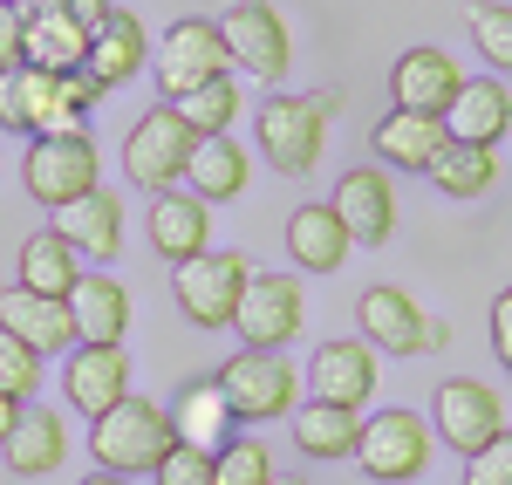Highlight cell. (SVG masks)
<instances>
[{
    "label": "cell",
    "instance_id": "obj_1",
    "mask_svg": "<svg viewBox=\"0 0 512 485\" xmlns=\"http://www.w3.org/2000/svg\"><path fill=\"white\" fill-rule=\"evenodd\" d=\"M342 110V89H308V96H267L260 103V117H253V137H260V158L287 171V178H301V171H315L321 151H328V123Z\"/></svg>",
    "mask_w": 512,
    "mask_h": 485
},
{
    "label": "cell",
    "instance_id": "obj_2",
    "mask_svg": "<svg viewBox=\"0 0 512 485\" xmlns=\"http://www.w3.org/2000/svg\"><path fill=\"white\" fill-rule=\"evenodd\" d=\"M171 445H178L171 410L151 404V397H123V404L103 410L96 431H89V458H96V472H117V479H151L164 458H171Z\"/></svg>",
    "mask_w": 512,
    "mask_h": 485
},
{
    "label": "cell",
    "instance_id": "obj_3",
    "mask_svg": "<svg viewBox=\"0 0 512 485\" xmlns=\"http://www.w3.org/2000/svg\"><path fill=\"white\" fill-rule=\"evenodd\" d=\"M212 376H219L233 424H274V417H294V404H301V369L287 363V349H239Z\"/></svg>",
    "mask_w": 512,
    "mask_h": 485
},
{
    "label": "cell",
    "instance_id": "obj_4",
    "mask_svg": "<svg viewBox=\"0 0 512 485\" xmlns=\"http://www.w3.org/2000/svg\"><path fill=\"white\" fill-rule=\"evenodd\" d=\"M192 151H198V130L178 117L171 103H158V110H144V117L130 123V137H123V178L158 199L171 185H185Z\"/></svg>",
    "mask_w": 512,
    "mask_h": 485
},
{
    "label": "cell",
    "instance_id": "obj_5",
    "mask_svg": "<svg viewBox=\"0 0 512 485\" xmlns=\"http://www.w3.org/2000/svg\"><path fill=\"white\" fill-rule=\"evenodd\" d=\"M431 451H437V431L424 410H376V417H362V445H355V465L369 472L376 485H410L431 472Z\"/></svg>",
    "mask_w": 512,
    "mask_h": 485
},
{
    "label": "cell",
    "instance_id": "obj_6",
    "mask_svg": "<svg viewBox=\"0 0 512 485\" xmlns=\"http://www.w3.org/2000/svg\"><path fill=\"white\" fill-rule=\"evenodd\" d=\"M246 281H253V260L239 246H205L198 260L171 267V294H178V308H185L192 328H233Z\"/></svg>",
    "mask_w": 512,
    "mask_h": 485
},
{
    "label": "cell",
    "instance_id": "obj_7",
    "mask_svg": "<svg viewBox=\"0 0 512 485\" xmlns=\"http://www.w3.org/2000/svg\"><path fill=\"white\" fill-rule=\"evenodd\" d=\"M21 185L35 205H76L103 185V158H96V137H28V158H21Z\"/></svg>",
    "mask_w": 512,
    "mask_h": 485
},
{
    "label": "cell",
    "instance_id": "obj_8",
    "mask_svg": "<svg viewBox=\"0 0 512 485\" xmlns=\"http://www.w3.org/2000/svg\"><path fill=\"white\" fill-rule=\"evenodd\" d=\"M355 322H362V342L383 349V356H431V349L451 342V322L424 315L403 287H362Z\"/></svg>",
    "mask_w": 512,
    "mask_h": 485
},
{
    "label": "cell",
    "instance_id": "obj_9",
    "mask_svg": "<svg viewBox=\"0 0 512 485\" xmlns=\"http://www.w3.org/2000/svg\"><path fill=\"white\" fill-rule=\"evenodd\" d=\"M151 76H158L164 103L192 96L198 82L233 76V55H226L219 21H198V14H192V21H178V28H164V48H151Z\"/></svg>",
    "mask_w": 512,
    "mask_h": 485
},
{
    "label": "cell",
    "instance_id": "obj_10",
    "mask_svg": "<svg viewBox=\"0 0 512 485\" xmlns=\"http://www.w3.org/2000/svg\"><path fill=\"white\" fill-rule=\"evenodd\" d=\"M431 431H437V445H451L458 458H472V451H485L499 431H506V397H499L485 376H451V383H437Z\"/></svg>",
    "mask_w": 512,
    "mask_h": 485
},
{
    "label": "cell",
    "instance_id": "obj_11",
    "mask_svg": "<svg viewBox=\"0 0 512 485\" xmlns=\"http://www.w3.org/2000/svg\"><path fill=\"white\" fill-rule=\"evenodd\" d=\"M239 342L246 349H287L301 328H308V294H301V274H253L246 294H239Z\"/></svg>",
    "mask_w": 512,
    "mask_h": 485
},
{
    "label": "cell",
    "instance_id": "obj_12",
    "mask_svg": "<svg viewBox=\"0 0 512 485\" xmlns=\"http://www.w3.org/2000/svg\"><path fill=\"white\" fill-rule=\"evenodd\" d=\"M219 35H226L233 69H246V76L267 82V89H280L287 62H294V41H287V21L274 14V0H239V7H226Z\"/></svg>",
    "mask_w": 512,
    "mask_h": 485
},
{
    "label": "cell",
    "instance_id": "obj_13",
    "mask_svg": "<svg viewBox=\"0 0 512 485\" xmlns=\"http://www.w3.org/2000/svg\"><path fill=\"white\" fill-rule=\"evenodd\" d=\"M458 89H465V69H458V55H451V48H437V41H424V48H403V55H396V69H390L396 110L444 117V110L458 103Z\"/></svg>",
    "mask_w": 512,
    "mask_h": 485
},
{
    "label": "cell",
    "instance_id": "obj_14",
    "mask_svg": "<svg viewBox=\"0 0 512 485\" xmlns=\"http://www.w3.org/2000/svg\"><path fill=\"white\" fill-rule=\"evenodd\" d=\"M62 390H69V404L89 424L103 410H117L130 397V356H123V342H76L69 349V369H62Z\"/></svg>",
    "mask_w": 512,
    "mask_h": 485
},
{
    "label": "cell",
    "instance_id": "obj_15",
    "mask_svg": "<svg viewBox=\"0 0 512 485\" xmlns=\"http://www.w3.org/2000/svg\"><path fill=\"white\" fill-rule=\"evenodd\" d=\"M335 212H342V226H349L355 246H383L396 233V185L383 164H355L342 171V185H335Z\"/></svg>",
    "mask_w": 512,
    "mask_h": 485
},
{
    "label": "cell",
    "instance_id": "obj_16",
    "mask_svg": "<svg viewBox=\"0 0 512 485\" xmlns=\"http://www.w3.org/2000/svg\"><path fill=\"white\" fill-rule=\"evenodd\" d=\"M0 328L21 335L35 356H69L76 349V315L55 294H28V287H0Z\"/></svg>",
    "mask_w": 512,
    "mask_h": 485
},
{
    "label": "cell",
    "instance_id": "obj_17",
    "mask_svg": "<svg viewBox=\"0 0 512 485\" xmlns=\"http://www.w3.org/2000/svg\"><path fill=\"white\" fill-rule=\"evenodd\" d=\"M151 246H158L171 267H185L198 260L205 246H212V205L198 199L192 185H171L151 199Z\"/></svg>",
    "mask_w": 512,
    "mask_h": 485
},
{
    "label": "cell",
    "instance_id": "obj_18",
    "mask_svg": "<svg viewBox=\"0 0 512 485\" xmlns=\"http://www.w3.org/2000/svg\"><path fill=\"white\" fill-rule=\"evenodd\" d=\"M301 376L315 383V397L362 410L376 397V376H383V369H376V349H369V342H321L315 363L301 369Z\"/></svg>",
    "mask_w": 512,
    "mask_h": 485
},
{
    "label": "cell",
    "instance_id": "obj_19",
    "mask_svg": "<svg viewBox=\"0 0 512 485\" xmlns=\"http://www.w3.org/2000/svg\"><path fill=\"white\" fill-rule=\"evenodd\" d=\"M444 130H451V144H485V151H499V137L512 130V89L499 76H465L458 103L444 110Z\"/></svg>",
    "mask_w": 512,
    "mask_h": 485
},
{
    "label": "cell",
    "instance_id": "obj_20",
    "mask_svg": "<svg viewBox=\"0 0 512 485\" xmlns=\"http://www.w3.org/2000/svg\"><path fill=\"white\" fill-rule=\"evenodd\" d=\"M0 458H7L14 479H48V472L69 458V424H62L55 410H41V404H21V417H14Z\"/></svg>",
    "mask_w": 512,
    "mask_h": 485
},
{
    "label": "cell",
    "instance_id": "obj_21",
    "mask_svg": "<svg viewBox=\"0 0 512 485\" xmlns=\"http://www.w3.org/2000/svg\"><path fill=\"white\" fill-rule=\"evenodd\" d=\"M287 253H294V267H308V274H335L355 253V240H349V226H342V212L328 199H315V205H294V212H287Z\"/></svg>",
    "mask_w": 512,
    "mask_h": 485
},
{
    "label": "cell",
    "instance_id": "obj_22",
    "mask_svg": "<svg viewBox=\"0 0 512 485\" xmlns=\"http://www.w3.org/2000/svg\"><path fill=\"white\" fill-rule=\"evenodd\" d=\"M369 144L390 171H431L437 151L451 144V130H444V117H424V110H390L369 130Z\"/></svg>",
    "mask_w": 512,
    "mask_h": 485
},
{
    "label": "cell",
    "instance_id": "obj_23",
    "mask_svg": "<svg viewBox=\"0 0 512 485\" xmlns=\"http://www.w3.org/2000/svg\"><path fill=\"white\" fill-rule=\"evenodd\" d=\"M55 233L76 246L82 260H117V246H123V199L96 185L89 199L55 205Z\"/></svg>",
    "mask_w": 512,
    "mask_h": 485
},
{
    "label": "cell",
    "instance_id": "obj_24",
    "mask_svg": "<svg viewBox=\"0 0 512 485\" xmlns=\"http://www.w3.org/2000/svg\"><path fill=\"white\" fill-rule=\"evenodd\" d=\"M21 62H28V69H48V76L89 69V35L69 21V7H55V14H21Z\"/></svg>",
    "mask_w": 512,
    "mask_h": 485
},
{
    "label": "cell",
    "instance_id": "obj_25",
    "mask_svg": "<svg viewBox=\"0 0 512 485\" xmlns=\"http://www.w3.org/2000/svg\"><path fill=\"white\" fill-rule=\"evenodd\" d=\"M294 445H301V458H328V465H342V458H355V445H362V410L328 404V397L294 404Z\"/></svg>",
    "mask_w": 512,
    "mask_h": 485
},
{
    "label": "cell",
    "instance_id": "obj_26",
    "mask_svg": "<svg viewBox=\"0 0 512 485\" xmlns=\"http://www.w3.org/2000/svg\"><path fill=\"white\" fill-rule=\"evenodd\" d=\"M151 69V35H144V21L117 7L96 35H89V76H103L110 89H123L130 76H144Z\"/></svg>",
    "mask_w": 512,
    "mask_h": 485
},
{
    "label": "cell",
    "instance_id": "obj_27",
    "mask_svg": "<svg viewBox=\"0 0 512 485\" xmlns=\"http://www.w3.org/2000/svg\"><path fill=\"white\" fill-rule=\"evenodd\" d=\"M69 315H76V342H123L130 328V287L117 274H89L69 287Z\"/></svg>",
    "mask_w": 512,
    "mask_h": 485
},
{
    "label": "cell",
    "instance_id": "obj_28",
    "mask_svg": "<svg viewBox=\"0 0 512 485\" xmlns=\"http://www.w3.org/2000/svg\"><path fill=\"white\" fill-rule=\"evenodd\" d=\"M82 281V253L55 226H41L21 240V260H14V287H28V294H55V301H69V287Z\"/></svg>",
    "mask_w": 512,
    "mask_h": 485
},
{
    "label": "cell",
    "instance_id": "obj_29",
    "mask_svg": "<svg viewBox=\"0 0 512 485\" xmlns=\"http://www.w3.org/2000/svg\"><path fill=\"white\" fill-rule=\"evenodd\" d=\"M246 178H253V158H246V144H239L233 130H226V137H198L185 185H192V192H198L205 205L239 199V192H246Z\"/></svg>",
    "mask_w": 512,
    "mask_h": 485
},
{
    "label": "cell",
    "instance_id": "obj_30",
    "mask_svg": "<svg viewBox=\"0 0 512 485\" xmlns=\"http://www.w3.org/2000/svg\"><path fill=\"white\" fill-rule=\"evenodd\" d=\"M171 431H178V445H198V451L226 445L233 410H226V397H219V376H192V383L171 397Z\"/></svg>",
    "mask_w": 512,
    "mask_h": 485
},
{
    "label": "cell",
    "instance_id": "obj_31",
    "mask_svg": "<svg viewBox=\"0 0 512 485\" xmlns=\"http://www.w3.org/2000/svg\"><path fill=\"white\" fill-rule=\"evenodd\" d=\"M424 178H431L444 199H485L499 185V151H485V144H444Z\"/></svg>",
    "mask_w": 512,
    "mask_h": 485
},
{
    "label": "cell",
    "instance_id": "obj_32",
    "mask_svg": "<svg viewBox=\"0 0 512 485\" xmlns=\"http://www.w3.org/2000/svg\"><path fill=\"white\" fill-rule=\"evenodd\" d=\"M48 103H55V76H48V69H28V62H21V69L0 76V130L35 137Z\"/></svg>",
    "mask_w": 512,
    "mask_h": 485
},
{
    "label": "cell",
    "instance_id": "obj_33",
    "mask_svg": "<svg viewBox=\"0 0 512 485\" xmlns=\"http://www.w3.org/2000/svg\"><path fill=\"white\" fill-rule=\"evenodd\" d=\"M171 110L192 123L198 137H226V130H233V117L246 110V96H239V82H233V76H219V82H198L192 96H178Z\"/></svg>",
    "mask_w": 512,
    "mask_h": 485
},
{
    "label": "cell",
    "instance_id": "obj_34",
    "mask_svg": "<svg viewBox=\"0 0 512 485\" xmlns=\"http://www.w3.org/2000/svg\"><path fill=\"white\" fill-rule=\"evenodd\" d=\"M465 28H472L478 55H485V76H512V0H472L465 7Z\"/></svg>",
    "mask_w": 512,
    "mask_h": 485
},
{
    "label": "cell",
    "instance_id": "obj_35",
    "mask_svg": "<svg viewBox=\"0 0 512 485\" xmlns=\"http://www.w3.org/2000/svg\"><path fill=\"white\" fill-rule=\"evenodd\" d=\"M274 479L280 472L260 438H226L219 445V485H274Z\"/></svg>",
    "mask_w": 512,
    "mask_h": 485
},
{
    "label": "cell",
    "instance_id": "obj_36",
    "mask_svg": "<svg viewBox=\"0 0 512 485\" xmlns=\"http://www.w3.org/2000/svg\"><path fill=\"white\" fill-rule=\"evenodd\" d=\"M41 363H48V356H35L21 335H7V328H0V397L28 404V397H35V383H41Z\"/></svg>",
    "mask_w": 512,
    "mask_h": 485
},
{
    "label": "cell",
    "instance_id": "obj_37",
    "mask_svg": "<svg viewBox=\"0 0 512 485\" xmlns=\"http://www.w3.org/2000/svg\"><path fill=\"white\" fill-rule=\"evenodd\" d=\"M158 485H219V451H198V445H171L158 472Z\"/></svg>",
    "mask_w": 512,
    "mask_h": 485
},
{
    "label": "cell",
    "instance_id": "obj_38",
    "mask_svg": "<svg viewBox=\"0 0 512 485\" xmlns=\"http://www.w3.org/2000/svg\"><path fill=\"white\" fill-rule=\"evenodd\" d=\"M465 485H512V424L485 451H472V458H465Z\"/></svg>",
    "mask_w": 512,
    "mask_h": 485
},
{
    "label": "cell",
    "instance_id": "obj_39",
    "mask_svg": "<svg viewBox=\"0 0 512 485\" xmlns=\"http://www.w3.org/2000/svg\"><path fill=\"white\" fill-rule=\"evenodd\" d=\"M492 349H499V369L512 376V287L492 301Z\"/></svg>",
    "mask_w": 512,
    "mask_h": 485
},
{
    "label": "cell",
    "instance_id": "obj_40",
    "mask_svg": "<svg viewBox=\"0 0 512 485\" xmlns=\"http://www.w3.org/2000/svg\"><path fill=\"white\" fill-rule=\"evenodd\" d=\"M7 69H21V14L0 0V76Z\"/></svg>",
    "mask_w": 512,
    "mask_h": 485
},
{
    "label": "cell",
    "instance_id": "obj_41",
    "mask_svg": "<svg viewBox=\"0 0 512 485\" xmlns=\"http://www.w3.org/2000/svg\"><path fill=\"white\" fill-rule=\"evenodd\" d=\"M110 14H117V7H110V0H69V21H76L82 35H96V28H103V21H110Z\"/></svg>",
    "mask_w": 512,
    "mask_h": 485
},
{
    "label": "cell",
    "instance_id": "obj_42",
    "mask_svg": "<svg viewBox=\"0 0 512 485\" xmlns=\"http://www.w3.org/2000/svg\"><path fill=\"white\" fill-rule=\"evenodd\" d=\"M14 14H55V7H69V0H7Z\"/></svg>",
    "mask_w": 512,
    "mask_h": 485
},
{
    "label": "cell",
    "instance_id": "obj_43",
    "mask_svg": "<svg viewBox=\"0 0 512 485\" xmlns=\"http://www.w3.org/2000/svg\"><path fill=\"white\" fill-rule=\"evenodd\" d=\"M14 417H21V404H14V397H0V445H7V431H14Z\"/></svg>",
    "mask_w": 512,
    "mask_h": 485
},
{
    "label": "cell",
    "instance_id": "obj_44",
    "mask_svg": "<svg viewBox=\"0 0 512 485\" xmlns=\"http://www.w3.org/2000/svg\"><path fill=\"white\" fill-rule=\"evenodd\" d=\"M76 485H130V479H117V472H89V479H76Z\"/></svg>",
    "mask_w": 512,
    "mask_h": 485
},
{
    "label": "cell",
    "instance_id": "obj_45",
    "mask_svg": "<svg viewBox=\"0 0 512 485\" xmlns=\"http://www.w3.org/2000/svg\"><path fill=\"white\" fill-rule=\"evenodd\" d=\"M274 485H308V479H287V472H280V479H274Z\"/></svg>",
    "mask_w": 512,
    "mask_h": 485
}]
</instances>
